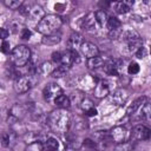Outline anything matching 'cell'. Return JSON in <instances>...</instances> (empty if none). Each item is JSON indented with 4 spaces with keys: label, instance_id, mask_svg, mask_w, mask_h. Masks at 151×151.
Listing matches in <instances>:
<instances>
[{
    "label": "cell",
    "instance_id": "obj_4",
    "mask_svg": "<svg viewBox=\"0 0 151 151\" xmlns=\"http://www.w3.org/2000/svg\"><path fill=\"white\" fill-rule=\"evenodd\" d=\"M37 81V78L34 74H25V76H21L19 78H17L14 80V90L17 93H25L27 92L31 87L34 86Z\"/></svg>",
    "mask_w": 151,
    "mask_h": 151
},
{
    "label": "cell",
    "instance_id": "obj_25",
    "mask_svg": "<svg viewBox=\"0 0 151 151\" xmlns=\"http://www.w3.org/2000/svg\"><path fill=\"white\" fill-rule=\"evenodd\" d=\"M104 64V60L103 58L100 57H94V58H91V59H87V66L88 68H92V70H96V68H99L100 66H103Z\"/></svg>",
    "mask_w": 151,
    "mask_h": 151
},
{
    "label": "cell",
    "instance_id": "obj_10",
    "mask_svg": "<svg viewBox=\"0 0 151 151\" xmlns=\"http://www.w3.org/2000/svg\"><path fill=\"white\" fill-rule=\"evenodd\" d=\"M132 133H133V137L136 139H138V140H146V139H149L151 137V130L147 129L145 125H142V124L136 125L133 127V132Z\"/></svg>",
    "mask_w": 151,
    "mask_h": 151
},
{
    "label": "cell",
    "instance_id": "obj_36",
    "mask_svg": "<svg viewBox=\"0 0 151 151\" xmlns=\"http://www.w3.org/2000/svg\"><path fill=\"white\" fill-rule=\"evenodd\" d=\"M31 35H32V32H31L28 28H24V29L21 31V33H20V37H21V39H24V40L29 39Z\"/></svg>",
    "mask_w": 151,
    "mask_h": 151
},
{
    "label": "cell",
    "instance_id": "obj_37",
    "mask_svg": "<svg viewBox=\"0 0 151 151\" xmlns=\"http://www.w3.org/2000/svg\"><path fill=\"white\" fill-rule=\"evenodd\" d=\"M52 60L54 63H59V65H60V63H61V52H53L52 53Z\"/></svg>",
    "mask_w": 151,
    "mask_h": 151
},
{
    "label": "cell",
    "instance_id": "obj_11",
    "mask_svg": "<svg viewBox=\"0 0 151 151\" xmlns=\"http://www.w3.org/2000/svg\"><path fill=\"white\" fill-rule=\"evenodd\" d=\"M111 91V87H110V81L107 80H100L97 83L96 87H94V96L97 98H103V97H106Z\"/></svg>",
    "mask_w": 151,
    "mask_h": 151
},
{
    "label": "cell",
    "instance_id": "obj_18",
    "mask_svg": "<svg viewBox=\"0 0 151 151\" xmlns=\"http://www.w3.org/2000/svg\"><path fill=\"white\" fill-rule=\"evenodd\" d=\"M28 15L31 17L32 20H38V22H40V21L46 17L44 9H42L40 6H33V7L31 8V12H29Z\"/></svg>",
    "mask_w": 151,
    "mask_h": 151
},
{
    "label": "cell",
    "instance_id": "obj_23",
    "mask_svg": "<svg viewBox=\"0 0 151 151\" xmlns=\"http://www.w3.org/2000/svg\"><path fill=\"white\" fill-rule=\"evenodd\" d=\"M54 71L53 66H52V63L47 61V63H44L41 64L40 66H38V70H37V74H52V72Z\"/></svg>",
    "mask_w": 151,
    "mask_h": 151
},
{
    "label": "cell",
    "instance_id": "obj_27",
    "mask_svg": "<svg viewBox=\"0 0 151 151\" xmlns=\"http://www.w3.org/2000/svg\"><path fill=\"white\" fill-rule=\"evenodd\" d=\"M111 5L114 7L116 12L119 13V14H125V13H127V12L130 11V7H129L124 1H120V2H112Z\"/></svg>",
    "mask_w": 151,
    "mask_h": 151
},
{
    "label": "cell",
    "instance_id": "obj_38",
    "mask_svg": "<svg viewBox=\"0 0 151 151\" xmlns=\"http://www.w3.org/2000/svg\"><path fill=\"white\" fill-rule=\"evenodd\" d=\"M1 51L4 53H8L9 52V42H7L6 40H2V44H1Z\"/></svg>",
    "mask_w": 151,
    "mask_h": 151
},
{
    "label": "cell",
    "instance_id": "obj_26",
    "mask_svg": "<svg viewBox=\"0 0 151 151\" xmlns=\"http://www.w3.org/2000/svg\"><path fill=\"white\" fill-rule=\"evenodd\" d=\"M96 14V19H97V22L99 26H107V21H109V18H107V14L104 12V11H96L94 12Z\"/></svg>",
    "mask_w": 151,
    "mask_h": 151
},
{
    "label": "cell",
    "instance_id": "obj_40",
    "mask_svg": "<svg viewBox=\"0 0 151 151\" xmlns=\"http://www.w3.org/2000/svg\"><path fill=\"white\" fill-rule=\"evenodd\" d=\"M86 114H87V116H90V117H92V116H96V114H97V110H96L94 107H92L91 110H88V111L86 112Z\"/></svg>",
    "mask_w": 151,
    "mask_h": 151
},
{
    "label": "cell",
    "instance_id": "obj_41",
    "mask_svg": "<svg viewBox=\"0 0 151 151\" xmlns=\"http://www.w3.org/2000/svg\"><path fill=\"white\" fill-rule=\"evenodd\" d=\"M65 151H76V147L73 145H71V144H67L66 147H65Z\"/></svg>",
    "mask_w": 151,
    "mask_h": 151
},
{
    "label": "cell",
    "instance_id": "obj_15",
    "mask_svg": "<svg viewBox=\"0 0 151 151\" xmlns=\"http://www.w3.org/2000/svg\"><path fill=\"white\" fill-rule=\"evenodd\" d=\"M127 97H129L127 91H126V90H124V88H120V90L116 91V92L112 94L111 100H112V101H113V104H116V105H123V104L126 101Z\"/></svg>",
    "mask_w": 151,
    "mask_h": 151
},
{
    "label": "cell",
    "instance_id": "obj_2",
    "mask_svg": "<svg viewBox=\"0 0 151 151\" xmlns=\"http://www.w3.org/2000/svg\"><path fill=\"white\" fill-rule=\"evenodd\" d=\"M61 25H63V20L60 17L50 14V15H46L40 22H38L37 31L44 35H51V34H54L60 28Z\"/></svg>",
    "mask_w": 151,
    "mask_h": 151
},
{
    "label": "cell",
    "instance_id": "obj_1",
    "mask_svg": "<svg viewBox=\"0 0 151 151\" xmlns=\"http://www.w3.org/2000/svg\"><path fill=\"white\" fill-rule=\"evenodd\" d=\"M47 120L52 130L58 132H66L71 124V116L66 110L59 109L57 111H53Z\"/></svg>",
    "mask_w": 151,
    "mask_h": 151
},
{
    "label": "cell",
    "instance_id": "obj_7",
    "mask_svg": "<svg viewBox=\"0 0 151 151\" xmlns=\"http://www.w3.org/2000/svg\"><path fill=\"white\" fill-rule=\"evenodd\" d=\"M123 65V60L120 59H111L104 65V72L112 77H118L120 73V68Z\"/></svg>",
    "mask_w": 151,
    "mask_h": 151
},
{
    "label": "cell",
    "instance_id": "obj_34",
    "mask_svg": "<svg viewBox=\"0 0 151 151\" xmlns=\"http://www.w3.org/2000/svg\"><path fill=\"white\" fill-rule=\"evenodd\" d=\"M42 147H44V144L38 143V142H34V143H32L28 146L27 151H42Z\"/></svg>",
    "mask_w": 151,
    "mask_h": 151
},
{
    "label": "cell",
    "instance_id": "obj_28",
    "mask_svg": "<svg viewBox=\"0 0 151 151\" xmlns=\"http://www.w3.org/2000/svg\"><path fill=\"white\" fill-rule=\"evenodd\" d=\"M107 28H109V31H111V29H117V28H122V22H120V20L117 19V18H114V17L109 18Z\"/></svg>",
    "mask_w": 151,
    "mask_h": 151
},
{
    "label": "cell",
    "instance_id": "obj_31",
    "mask_svg": "<svg viewBox=\"0 0 151 151\" xmlns=\"http://www.w3.org/2000/svg\"><path fill=\"white\" fill-rule=\"evenodd\" d=\"M80 106H81V109H83L85 112H87L88 110H91V109L93 107V104H92V100H90V99H87V98H84V99L80 101Z\"/></svg>",
    "mask_w": 151,
    "mask_h": 151
},
{
    "label": "cell",
    "instance_id": "obj_30",
    "mask_svg": "<svg viewBox=\"0 0 151 151\" xmlns=\"http://www.w3.org/2000/svg\"><path fill=\"white\" fill-rule=\"evenodd\" d=\"M9 27H11L12 33H18L19 31H20V33H21V31L24 29V27H22V22L19 21V20H17V19H14L13 21H11Z\"/></svg>",
    "mask_w": 151,
    "mask_h": 151
},
{
    "label": "cell",
    "instance_id": "obj_5",
    "mask_svg": "<svg viewBox=\"0 0 151 151\" xmlns=\"http://www.w3.org/2000/svg\"><path fill=\"white\" fill-rule=\"evenodd\" d=\"M110 136H111L113 142H116L118 144H123V143H126L129 140L130 132L125 126H116L111 130Z\"/></svg>",
    "mask_w": 151,
    "mask_h": 151
},
{
    "label": "cell",
    "instance_id": "obj_3",
    "mask_svg": "<svg viewBox=\"0 0 151 151\" xmlns=\"http://www.w3.org/2000/svg\"><path fill=\"white\" fill-rule=\"evenodd\" d=\"M11 61L15 67H25L31 61V51L25 45H18L11 52Z\"/></svg>",
    "mask_w": 151,
    "mask_h": 151
},
{
    "label": "cell",
    "instance_id": "obj_39",
    "mask_svg": "<svg viewBox=\"0 0 151 151\" xmlns=\"http://www.w3.org/2000/svg\"><path fill=\"white\" fill-rule=\"evenodd\" d=\"M8 34H9V32H8L6 28H1V29H0V38H1L2 40H5V39L8 37Z\"/></svg>",
    "mask_w": 151,
    "mask_h": 151
},
{
    "label": "cell",
    "instance_id": "obj_16",
    "mask_svg": "<svg viewBox=\"0 0 151 151\" xmlns=\"http://www.w3.org/2000/svg\"><path fill=\"white\" fill-rule=\"evenodd\" d=\"M26 112H27V107H26L25 105H22V104H15V105L11 109L9 116H11L14 120H17V119L24 117Z\"/></svg>",
    "mask_w": 151,
    "mask_h": 151
},
{
    "label": "cell",
    "instance_id": "obj_6",
    "mask_svg": "<svg viewBox=\"0 0 151 151\" xmlns=\"http://www.w3.org/2000/svg\"><path fill=\"white\" fill-rule=\"evenodd\" d=\"M42 94H44L45 100L54 103V100H55L58 97H60L61 94H64V93H63L61 87H60L58 84L51 83V84H48V85H47V86L44 88Z\"/></svg>",
    "mask_w": 151,
    "mask_h": 151
},
{
    "label": "cell",
    "instance_id": "obj_22",
    "mask_svg": "<svg viewBox=\"0 0 151 151\" xmlns=\"http://www.w3.org/2000/svg\"><path fill=\"white\" fill-rule=\"evenodd\" d=\"M54 104H55L58 107L66 110V109H68V107H70L71 101H70V98H68V97H66L65 94H61L60 97H58V98L54 100Z\"/></svg>",
    "mask_w": 151,
    "mask_h": 151
},
{
    "label": "cell",
    "instance_id": "obj_24",
    "mask_svg": "<svg viewBox=\"0 0 151 151\" xmlns=\"http://www.w3.org/2000/svg\"><path fill=\"white\" fill-rule=\"evenodd\" d=\"M15 139V134L13 133V132H4L2 134H1V144H2V146H9V145H12Z\"/></svg>",
    "mask_w": 151,
    "mask_h": 151
},
{
    "label": "cell",
    "instance_id": "obj_8",
    "mask_svg": "<svg viewBox=\"0 0 151 151\" xmlns=\"http://www.w3.org/2000/svg\"><path fill=\"white\" fill-rule=\"evenodd\" d=\"M83 28L87 32H96L97 27H98V22L96 19V14L94 12H88L84 19H83Z\"/></svg>",
    "mask_w": 151,
    "mask_h": 151
},
{
    "label": "cell",
    "instance_id": "obj_42",
    "mask_svg": "<svg viewBox=\"0 0 151 151\" xmlns=\"http://www.w3.org/2000/svg\"><path fill=\"white\" fill-rule=\"evenodd\" d=\"M85 145H87V146H96V143L94 142H92V140H90V139H87V140H85V143H84Z\"/></svg>",
    "mask_w": 151,
    "mask_h": 151
},
{
    "label": "cell",
    "instance_id": "obj_20",
    "mask_svg": "<svg viewBox=\"0 0 151 151\" xmlns=\"http://www.w3.org/2000/svg\"><path fill=\"white\" fill-rule=\"evenodd\" d=\"M60 40H61V38H60V34H57V33H54V34H51V35H45V37L42 38L41 42H42L44 45H48V46H52V45H57V44H58Z\"/></svg>",
    "mask_w": 151,
    "mask_h": 151
},
{
    "label": "cell",
    "instance_id": "obj_32",
    "mask_svg": "<svg viewBox=\"0 0 151 151\" xmlns=\"http://www.w3.org/2000/svg\"><path fill=\"white\" fill-rule=\"evenodd\" d=\"M127 72H129L130 74H136V73H138V72H139V65H138L137 63H134V61L130 63L129 66H127Z\"/></svg>",
    "mask_w": 151,
    "mask_h": 151
},
{
    "label": "cell",
    "instance_id": "obj_35",
    "mask_svg": "<svg viewBox=\"0 0 151 151\" xmlns=\"http://www.w3.org/2000/svg\"><path fill=\"white\" fill-rule=\"evenodd\" d=\"M146 54H147V50H146V47L142 46V47L134 53V57H137L138 59H143V58L146 57Z\"/></svg>",
    "mask_w": 151,
    "mask_h": 151
},
{
    "label": "cell",
    "instance_id": "obj_29",
    "mask_svg": "<svg viewBox=\"0 0 151 151\" xmlns=\"http://www.w3.org/2000/svg\"><path fill=\"white\" fill-rule=\"evenodd\" d=\"M4 4H5V6L8 7L9 9H19V8L24 5V2L20 1V0H5Z\"/></svg>",
    "mask_w": 151,
    "mask_h": 151
},
{
    "label": "cell",
    "instance_id": "obj_14",
    "mask_svg": "<svg viewBox=\"0 0 151 151\" xmlns=\"http://www.w3.org/2000/svg\"><path fill=\"white\" fill-rule=\"evenodd\" d=\"M124 41H126L127 44H131V42H134V41H139L140 40V35L137 31L130 28V29H126L122 33V37H120Z\"/></svg>",
    "mask_w": 151,
    "mask_h": 151
},
{
    "label": "cell",
    "instance_id": "obj_19",
    "mask_svg": "<svg viewBox=\"0 0 151 151\" xmlns=\"http://www.w3.org/2000/svg\"><path fill=\"white\" fill-rule=\"evenodd\" d=\"M58 147H59V142L53 137H48L44 143L42 151H57Z\"/></svg>",
    "mask_w": 151,
    "mask_h": 151
},
{
    "label": "cell",
    "instance_id": "obj_13",
    "mask_svg": "<svg viewBox=\"0 0 151 151\" xmlns=\"http://www.w3.org/2000/svg\"><path fill=\"white\" fill-rule=\"evenodd\" d=\"M83 38L80 34L78 33H73L70 35L68 40H67V50H71V51H76L78 47L80 48V46L83 45Z\"/></svg>",
    "mask_w": 151,
    "mask_h": 151
},
{
    "label": "cell",
    "instance_id": "obj_21",
    "mask_svg": "<svg viewBox=\"0 0 151 151\" xmlns=\"http://www.w3.org/2000/svg\"><path fill=\"white\" fill-rule=\"evenodd\" d=\"M70 67L71 66H67V65H59V66H57V68H54V71L52 72V77L53 78H61V77H64V76H66V73L68 72V70H70Z\"/></svg>",
    "mask_w": 151,
    "mask_h": 151
},
{
    "label": "cell",
    "instance_id": "obj_12",
    "mask_svg": "<svg viewBox=\"0 0 151 151\" xmlns=\"http://www.w3.org/2000/svg\"><path fill=\"white\" fill-rule=\"evenodd\" d=\"M146 103V97H138L136 100H133L126 109V113L130 114V116H133L138 110H140Z\"/></svg>",
    "mask_w": 151,
    "mask_h": 151
},
{
    "label": "cell",
    "instance_id": "obj_17",
    "mask_svg": "<svg viewBox=\"0 0 151 151\" xmlns=\"http://www.w3.org/2000/svg\"><path fill=\"white\" fill-rule=\"evenodd\" d=\"M139 113L137 117H134L136 120H145V119H151V103H145V105L138 110Z\"/></svg>",
    "mask_w": 151,
    "mask_h": 151
},
{
    "label": "cell",
    "instance_id": "obj_9",
    "mask_svg": "<svg viewBox=\"0 0 151 151\" xmlns=\"http://www.w3.org/2000/svg\"><path fill=\"white\" fill-rule=\"evenodd\" d=\"M80 51H81L83 55H85L87 59L94 58V57H97V55L99 54L98 47H97L94 44L90 42V41H84L83 45L80 46Z\"/></svg>",
    "mask_w": 151,
    "mask_h": 151
},
{
    "label": "cell",
    "instance_id": "obj_33",
    "mask_svg": "<svg viewBox=\"0 0 151 151\" xmlns=\"http://www.w3.org/2000/svg\"><path fill=\"white\" fill-rule=\"evenodd\" d=\"M122 33H123V29L122 28L111 29V31H109V37L111 39H117V38H120L122 37Z\"/></svg>",
    "mask_w": 151,
    "mask_h": 151
}]
</instances>
